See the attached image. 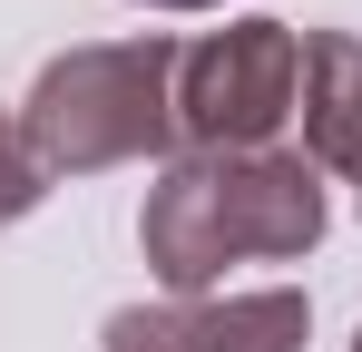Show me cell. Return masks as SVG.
Segmentation results:
<instances>
[{
  "mask_svg": "<svg viewBox=\"0 0 362 352\" xmlns=\"http://www.w3.org/2000/svg\"><path fill=\"white\" fill-rule=\"evenodd\" d=\"M137 245L167 303L226 293V264H303L323 245V167L303 147L264 157H167L137 206Z\"/></svg>",
  "mask_w": 362,
  "mask_h": 352,
  "instance_id": "1",
  "label": "cell"
},
{
  "mask_svg": "<svg viewBox=\"0 0 362 352\" xmlns=\"http://www.w3.org/2000/svg\"><path fill=\"white\" fill-rule=\"evenodd\" d=\"M313 303L294 284L255 293H196V303H118L98 352H303Z\"/></svg>",
  "mask_w": 362,
  "mask_h": 352,
  "instance_id": "4",
  "label": "cell"
},
{
  "mask_svg": "<svg viewBox=\"0 0 362 352\" xmlns=\"http://www.w3.org/2000/svg\"><path fill=\"white\" fill-rule=\"evenodd\" d=\"M353 206H362V176H353Z\"/></svg>",
  "mask_w": 362,
  "mask_h": 352,
  "instance_id": "8",
  "label": "cell"
},
{
  "mask_svg": "<svg viewBox=\"0 0 362 352\" xmlns=\"http://www.w3.org/2000/svg\"><path fill=\"white\" fill-rule=\"evenodd\" d=\"M147 10H226V0H147Z\"/></svg>",
  "mask_w": 362,
  "mask_h": 352,
  "instance_id": "7",
  "label": "cell"
},
{
  "mask_svg": "<svg viewBox=\"0 0 362 352\" xmlns=\"http://www.w3.org/2000/svg\"><path fill=\"white\" fill-rule=\"evenodd\" d=\"M353 352H362V333H353Z\"/></svg>",
  "mask_w": 362,
  "mask_h": 352,
  "instance_id": "9",
  "label": "cell"
},
{
  "mask_svg": "<svg viewBox=\"0 0 362 352\" xmlns=\"http://www.w3.org/2000/svg\"><path fill=\"white\" fill-rule=\"evenodd\" d=\"M303 157L323 176H362V40L303 30Z\"/></svg>",
  "mask_w": 362,
  "mask_h": 352,
  "instance_id": "5",
  "label": "cell"
},
{
  "mask_svg": "<svg viewBox=\"0 0 362 352\" xmlns=\"http://www.w3.org/2000/svg\"><path fill=\"white\" fill-rule=\"evenodd\" d=\"M49 196V167L30 157V137H20V117L0 108V225H20L30 206Z\"/></svg>",
  "mask_w": 362,
  "mask_h": 352,
  "instance_id": "6",
  "label": "cell"
},
{
  "mask_svg": "<svg viewBox=\"0 0 362 352\" xmlns=\"http://www.w3.org/2000/svg\"><path fill=\"white\" fill-rule=\"evenodd\" d=\"M20 137H30V157L49 176L177 157V40L137 30V40L59 49L20 98Z\"/></svg>",
  "mask_w": 362,
  "mask_h": 352,
  "instance_id": "2",
  "label": "cell"
},
{
  "mask_svg": "<svg viewBox=\"0 0 362 352\" xmlns=\"http://www.w3.org/2000/svg\"><path fill=\"white\" fill-rule=\"evenodd\" d=\"M303 117V30L226 20L177 49V147L186 157H264Z\"/></svg>",
  "mask_w": 362,
  "mask_h": 352,
  "instance_id": "3",
  "label": "cell"
}]
</instances>
